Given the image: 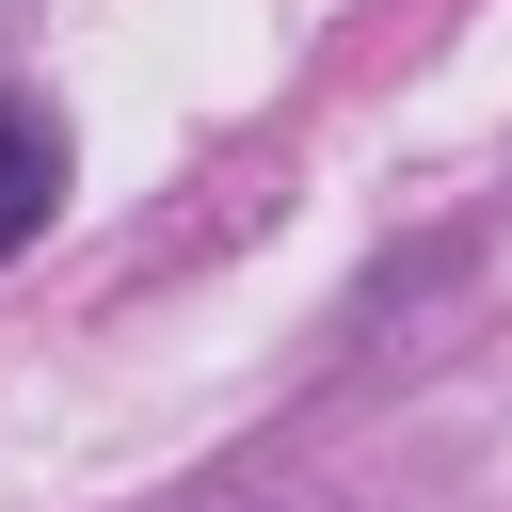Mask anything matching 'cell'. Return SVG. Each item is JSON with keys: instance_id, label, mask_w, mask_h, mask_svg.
Here are the masks:
<instances>
[{"instance_id": "cell-1", "label": "cell", "mask_w": 512, "mask_h": 512, "mask_svg": "<svg viewBox=\"0 0 512 512\" xmlns=\"http://www.w3.org/2000/svg\"><path fill=\"white\" fill-rule=\"evenodd\" d=\"M48 224H64V112L0 96V256H32Z\"/></svg>"}]
</instances>
